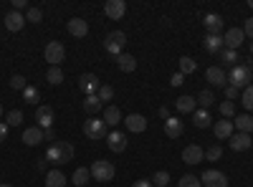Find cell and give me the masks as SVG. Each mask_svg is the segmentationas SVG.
<instances>
[{
  "mask_svg": "<svg viewBox=\"0 0 253 187\" xmlns=\"http://www.w3.org/2000/svg\"><path fill=\"white\" fill-rule=\"evenodd\" d=\"M74 154H76V152H74V144H71V142H53L51 147L46 150V162L61 167V164L71 162Z\"/></svg>",
  "mask_w": 253,
  "mask_h": 187,
  "instance_id": "6da1fadb",
  "label": "cell"
},
{
  "mask_svg": "<svg viewBox=\"0 0 253 187\" xmlns=\"http://www.w3.org/2000/svg\"><path fill=\"white\" fill-rule=\"evenodd\" d=\"M251 78H253V71H251V66H243V64H238V66H233L228 71V84L241 89V91L246 86H251Z\"/></svg>",
  "mask_w": 253,
  "mask_h": 187,
  "instance_id": "7a4b0ae2",
  "label": "cell"
},
{
  "mask_svg": "<svg viewBox=\"0 0 253 187\" xmlns=\"http://www.w3.org/2000/svg\"><path fill=\"white\" fill-rule=\"evenodd\" d=\"M126 48V33L124 31H112L107 33V38H104V51H107L109 56H122Z\"/></svg>",
  "mask_w": 253,
  "mask_h": 187,
  "instance_id": "3957f363",
  "label": "cell"
},
{
  "mask_svg": "<svg viewBox=\"0 0 253 187\" xmlns=\"http://www.w3.org/2000/svg\"><path fill=\"white\" fill-rule=\"evenodd\" d=\"M89 172H91V177L96 180V182H112L114 180V175H117V170H114V164L112 162H107V159H96L91 167H89Z\"/></svg>",
  "mask_w": 253,
  "mask_h": 187,
  "instance_id": "277c9868",
  "label": "cell"
},
{
  "mask_svg": "<svg viewBox=\"0 0 253 187\" xmlns=\"http://www.w3.org/2000/svg\"><path fill=\"white\" fill-rule=\"evenodd\" d=\"M84 134H86L91 142H101V139H107V124H104V119H96V116H91V119H86L84 121Z\"/></svg>",
  "mask_w": 253,
  "mask_h": 187,
  "instance_id": "5b68a950",
  "label": "cell"
},
{
  "mask_svg": "<svg viewBox=\"0 0 253 187\" xmlns=\"http://www.w3.org/2000/svg\"><path fill=\"white\" fill-rule=\"evenodd\" d=\"M43 58L51 66H61V61H66V46H63L61 40H48L46 48H43Z\"/></svg>",
  "mask_w": 253,
  "mask_h": 187,
  "instance_id": "8992f818",
  "label": "cell"
},
{
  "mask_svg": "<svg viewBox=\"0 0 253 187\" xmlns=\"http://www.w3.org/2000/svg\"><path fill=\"white\" fill-rule=\"evenodd\" d=\"M79 89H81L84 96H96L99 89H101V81H99L96 74H81L79 76Z\"/></svg>",
  "mask_w": 253,
  "mask_h": 187,
  "instance_id": "52a82bcc",
  "label": "cell"
},
{
  "mask_svg": "<svg viewBox=\"0 0 253 187\" xmlns=\"http://www.w3.org/2000/svg\"><path fill=\"white\" fill-rule=\"evenodd\" d=\"M223 43H225V48H230V51H238V48L246 43L243 28H228V31L223 33Z\"/></svg>",
  "mask_w": 253,
  "mask_h": 187,
  "instance_id": "ba28073f",
  "label": "cell"
},
{
  "mask_svg": "<svg viewBox=\"0 0 253 187\" xmlns=\"http://www.w3.org/2000/svg\"><path fill=\"white\" fill-rule=\"evenodd\" d=\"M53 107H48V104H38V107H36V121H38V127L41 129H51L53 127Z\"/></svg>",
  "mask_w": 253,
  "mask_h": 187,
  "instance_id": "9c48e42d",
  "label": "cell"
},
{
  "mask_svg": "<svg viewBox=\"0 0 253 187\" xmlns=\"http://www.w3.org/2000/svg\"><path fill=\"white\" fill-rule=\"evenodd\" d=\"M203 26H205L208 33H213V36H223V33H225V20H223V15H218V13H208V15L203 18Z\"/></svg>",
  "mask_w": 253,
  "mask_h": 187,
  "instance_id": "30bf717a",
  "label": "cell"
},
{
  "mask_svg": "<svg viewBox=\"0 0 253 187\" xmlns=\"http://www.w3.org/2000/svg\"><path fill=\"white\" fill-rule=\"evenodd\" d=\"M200 182H203V187H228V177L220 170H205Z\"/></svg>",
  "mask_w": 253,
  "mask_h": 187,
  "instance_id": "8fae6325",
  "label": "cell"
},
{
  "mask_svg": "<svg viewBox=\"0 0 253 187\" xmlns=\"http://www.w3.org/2000/svg\"><path fill=\"white\" fill-rule=\"evenodd\" d=\"M205 159V150L200 147V144H187V147L182 150V162L185 164H200Z\"/></svg>",
  "mask_w": 253,
  "mask_h": 187,
  "instance_id": "7c38bea8",
  "label": "cell"
},
{
  "mask_svg": "<svg viewBox=\"0 0 253 187\" xmlns=\"http://www.w3.org/2000/svg\"><path fill=\"white\" fill-rule=\"evenodd\" d=\"M104 13H107L109 20H122L126 15V3H124V0H107Z\"/></svg>",
  "mask_w": 253,
  "mask_h": 187,
  "instance_id": "4fadbf2b",
  "label": "cell"
},
{
  "mask_svg": "<svg viewBox=\"0 0 253 187\" xmlns=\"http://www.w3.org/2000/svg\"><path fill=\"white\" fill-rule=\"evenodd\" d=\"M205 81H210L213 86H228V74H225V69H220V66H208V71H205Z\"/></svg>",
  "mask_w": 253,
  "mask_h": 187,
  "instance_id": "5bb4252c",
  "label": "cell"
},
{
  "mask_svg": "<svg viewBox=\"0 0 253 187\" xmlns=\"http://www.w3.org/2000/svg\"><path fill=\"white\" fill-rule=\"evenodd\" d=\"M126 124V132H132V134H142L147 129V116L142 114H126V119H122Z\"/></svg>",
  "mask_w": 253,
  "mask_h": 187,
  "instance_id": "9a60e30c",
  "label": "cell"
},
{
  "mask_svg": "<svg viewBox=\"0 0 253 187\" xmlns=\"http://www.w3.org/2000/svg\"><path fill=\"white\" fill-rule=\"evenodd\" d=\"M251 144H253L251 134H243V132H236L233 137L228 139V147L233 152H246V150H251Z\"/></svg>",
  "mask_w": 253,
  "mask_h": 187,
  "instance_id": "2e32d148",
  "label": "cell"
},
{
  "mask_svg": "<svg viewBox=\"0 0 253 187\" xmlns=\"http://www.w3.org/2000/svg\"><path fill=\"white\" fill-rule=\"evenodd\" d=\"M107 147L114 152V154H122L126 150V134L124 132H109L107 134Z\"/></svg>",
  "mask_w": 253,
  "mask_h": 187,
  "instance_id": "e0dca14e",
  "label": "cell"
},
{
  "mask_svg": "<svg viewBox=\"0 0 253 187\" xmlns=\"http://www.w3.org/2000/svg\"><path fill=\"white\" fill-rule=\"evenodd\" d=\"M182 132H185V124H182V119H177V116L165 119V134L170 137V139H180V137H182Z\"/></svg>",
  "mask_w": 253,
  "mask_h": 187,
  "instance_id": "ac0fdd59",
  "label": "cell"
},
{
  "mask_svg": "<svg viewBox=\"0 0 253 187\" xmlns=\"http://www.w3.org/2000/svg\"><path fill=\"white\" fill-rule=\"evenodd\" d=\"M26 26V15L23 13H18V10H10V13H5V31H10V33H18L20 28Z\"/></svg>",
  "mask_w": 253,
  "mask_h": 187,
  "instance_id": "d6986e66",
  "label": "cell"
},
{
  "mask_svg": "<svg viewBox=\"0 0 253 187\" xmlns=\"http://www.w3.org/2000/svg\"><path fill=\"white\" fill-rule=\"evenodd\" d=\"M66 31L74 36V38H86V33H89V23L84 18H71L69 23H66Z\"/></svg>",
  "mask_w": 253,
  "mask_h": 187,
  "instance_id": "ffe728a7",
  "label": "cell"
},
{
  "mask_svg": "<svg viewBox=\"0 0 253 187\" xmlns=\"http://www.w3.org/2000/svg\"><path fill=\"white\" fill-rule=\"evenodd\" d=\"M213 132H215L218 139L225 142V139H230V137L236 134V127H233V121H230V119H220V121L213 124Z\"/></svg>",
  "mask_w": 253,
  "mask_h": 187,
  "instance_id": "44dd1931",
  "label": "cell"
},
{
  "mask_svg": "<svg viewBox=\"0 0 253 187\" xmlns=\"http://www.w3.org/2000/svg\"><path fill=\"white\" fill-rule=\"evenodd\" d=\"M203 48L208 51V53H220L223 48H225V43H223V36H213V33H205V38H203Z\"/></svg>",
  "mask_w": 253,
  "mask_h": 187,
  "instance_id": "7402d4cb",
  "label": "cell"
},
{
  "mask_svg": "<svg viewBox=\"0 0 253 187\" xmlns=\"http://www.w3.org/2000/svg\"><path fill=\"white\" fill-rule=\"evenodd\" d=\"M20 139H23L28 147H36V144L43 142V129H41L38 124H36V127H26V129H23V137H20Z\"/></svg>",
  "mask_w": 253,
  "mask_h": 187,
  "instance_id": "603a6c76",
  "label": "cell"
},
{
  "mask_svg": "<svg viewBox=\"0 0 253 187\" xmlns=\"http://www.w3.org/2000/svg\"><path fill=\"white\" fill-rule=\"evenodd\" d=\"M175 109H177L180 114H193V112L198 109V101H195V96H180V99L175 101Z\"/></svg>",
  "mask_w": 253,
  "mask_h": 187,
  "instance_id": "cb8c5ba5",
  "label": "cell"
},
{
  "mask_svg": "<svg viewBox=\"0 0 253 187\" xmlns=\"http://www.w3.org/2000/svg\"><path fill=\"white\" fill-rule=\"evenodd\" d=\"M117 66H119V71H124V74H132V71L137 69V58H134L132 53H122V56H117Z\"/></svg>",
  "mask_w": 253,
  "mask_h": 187,
  "instance_id": "d4e9b609",
  "label": "cell"
},
{
  "mask_svg": "<svg viewBox=\"0 0 253 187\" xmlns=\"http://www.w3.org/2000/svg\"><path fill=\"white\" fill-rule=\"evenodd\" d=\"M101 119H104V124H107V127H117V124H122V112H119V107H107Z\"/></svg>",
  "mask_w": 253,
  "mask_h": 187,
  "instance_id": "484cf974",
  "label": "cell"
},
{
  "mask_svg": "<svg viewBox=\"0 0 253 187\" xmlns=\"http://www.w3.org/2000/svg\"><path fill=\"white\" fill-rule=\"evenodd\" d=\"M218 58H220V69H225V66H238V51H230V48H223L220 53H218Z\"/></svg>",
  "mask_w": 253,
  "mask_h": 187,
  "instance_id": "4316f807",
  "label": "cell"
},
{
  "mask_svg": "<svg viewBox=\"0 0 253 187\" xmlns=\"http://www.w3.org/2000/svg\"><path fill=\"white\" fill-rule=\"evenodd\" d=\"M193 124L198 129H208L210 124H213V119H210V112H205V109H195L193 112Z\"/></svg>",
  "mask_w": 253,
  "mask_h": 187,
  "instance_id": "83f0119b",
  "label": "cell"
},
{
  "mask_svg": "<svg viewBox=\"0 0 253 187\" xmlns=\"http://www.w3.org/2000/svg\"><path fill=\"white\" fill-rule=\"evenodd\" d=\"M233 127H236L238 132H243V134H251V132H253V116H251V114L236 116V119H233Z\"/></svg>",
  "mask_w": 253,
  "mask_h": 187,
  "instance_id": "f1b7e54d",
  "label": "cell"
},
{
  "mask_svg": "<svg viewBox=\"0 0 253 187\" xmlns=\"http://www.w3.org/2000/svg\"><path fill=\"white\" fill-rule=\"evenodd\" d=\"M46 187H66V175H63L61 170L46 172Z\"/></svg>",
  "mask_w": 253,
  "mask_h": 187,
  "instance_id": "f546056e",
  "label": "cell"
},
{
  "mask_svg": "<svg viewBox=\"0 0 253 187\" xmlns=\"http://www.w3.org/2000/svg\"><path fill=\"white\" fill-rule=\"evenodd\" d=\"M104 109V104L99 101V96H84V112H86V114H99Z\"/></svg>",
  "mask_w": 253,
  "mask_h": 187,
  "instance_id": "4dcf8cb0",
  "label": "cell"
},
{
  "mask_svg": "<svg viewBox=\"0 0 253 187\" xmlns=\"http://www.w3.org/2000/svg\"><path fill=\"white\" fill-rule=\"evenodd\" d=\"M195 101H198V109H205V112H208L210 107H213L215 96H213V91H208V89H205V91H200V94H198V99H195Z\"/></svg>",
  "mask_w": 253,
  "mask_h": 187,
  "instance_id": "1f68e13d",
  "label": "cell"
},
{
  "mask_svg": "<svg viewBox=\"0 0 253 187\" xmlns=\"http://www.w3.org/2000/svg\"><path fill=\"white\" fill-rule=\"evenodd\" d=\"M91 180V172L86 170V167H76V172H74V177H71V182L76 185V187H84Z\"/></svg>",
  "mask_w": 253,
  "mask_h": 187,
  "instance_id": "d6a6232c",
  "label": "cell"
},
{
  "mask_svg": "<svg viewBox=\"0 0 253 187\" xmlns=\"http://www.w3.org/2000/svg\"><path fill=\"white\" fill-rule=\"evenodd\" d=\"M46 81L51 86H58L61 81H63V71H61V66H51L48 71H46Z\"/></svg>",
  "mask_w": 253,
  "mask_h": 187,
  "instance_id": "836d02e7",
  "label": "cell"
},
{
  "mask_svg": "<svg viewBox=\"0 0 253 187\" xmlns=\"http://www.w3.org/2000/svg\"><path fill=\"white\" fill-rule=\"evenodd\" d=\"M195 69H198V61H195V58H190V56H182V58H180V74H182V76L193 74Z\"/></svg>",
  "mask_w": 253,
  "mask_h": 187,
  "instance_id": "e575fe53",
  "label": "cell"
},
{
  "mask_svg": "<svg viewBox=\"0 0 253 187\" xmlns=\"http://www.w3.org/2000/svg\"><path fill=\"white\" fill-rule=\"evenodd\" d=\"M20 94H23V101H26V104H38V101H41V91H38L36 86H31V84L20 91Z\"/></svg>",
  "mask_w": 253,
  "mask_h": 187,
  "instance_id": "d590c367",
  "label": "cell"
},
{
  "mask_svg": "<svg viewBox=\"0 0 253 187\" xmlns=\"http://www.w3.org/2000/svg\"><path fill=\"white\" fill-rule=\"evenodd\" d=\"M5 124L13 129V127H20L23 124V112L20 109H13V112H8V116H5Z\"/></svg>",
  "mask_w": 253,
  "mask_h": 187,
  "instance_id": "8d00e7d4",
  "label": "cell"
},
{
  "mask_svg": "<svg viewBox=\"0 0 253 187\" xmlns=\"http://www.w3.org/2000/svg\"><path fill=\"white\" fill-rule=\"evenodd\" d=\"M241 104L246 107V112H253V84L241 91Z\"/></svg>",
  "mask_w": 253,
  "mask_h": 187,
  "instance_id": "74e56055",
  "label": "cell"
},
{
  "mask_svg": "<svg viewBox=\"0 0 253 187\" xmlns=\"http://www.w3.org/2000/svg\"><path fill=\"white\" fill-rule=\"evenodd\" d=\"M26 86H28V81H26V76H23V74H13V76H10V89L23 91Z\"/></svg>",
  "mask_w": 253,
  "mask_h": 187,
  "instance_id": "f35d334b",
  "label": "cell"
},
{
  "mask_svg": "<svg viewBox=\"0 0 253 187\" xmlns=\"http://www.w3.org/2000/svg\"><path fill=\"white\" fill-rule=\"evenodd\" d=\"M220 157H223V147H220V144H213V147L205 150V159L208 162H218Z\"/></svg>",
  "mask_w": 253,
  "mask_h": 187,
  "instance_id": "ab89813d",
  "label": "cell"
},
{
  "mask_svg": "<svg viewBox=\"0 0 253 187\" xmlns=\"http://www.w3.org/2000/svg\"><path fill=\"white\" fill-rule=\"evenodd\" d=\"M167 182H170V172H167V170L155 172V177H152V185L155 187H167Z\"/></svg>",
  "mask_w": 253,
  "mask_h": 187,
  "instance_id": "60d3db41",
  "label": "cell"
},
{
  "mask_svg": "<svg viewBox=\"0 0 253 187\" xmlns=\"http://www.w3.org/2000/svg\"><path fill=\"white\" fill-rule=\"evenodd\" d=\"M26 20L28 23H41V20H43V10L41 8H28L26 10Z\"/></svg>",
  "mask_w": 253,
  "mask_h": 187,
  "instance_id": "b9f144b4",
  "label": "cell"
},
{
  "mask_svg": "<svg viewBox=\"0 0 253 187\" xmlns=\"http://www.w3.org/2000/svg\"><path fill=\"white\" fill-rule=\"evenodd\" d=\"M96 96H99V101H101V104H104V101H112V99H114V89H112L109 84H101V89H99V94H96Z\"/></svg>",
  "mask_w": 253,
  "mask_h": 187,
  "instance_id": "7bdbcfd3",
  "label": "cell"
},
{
  "mask_svg": "<svg viewBox=\"0 0 253 187\" xmlns=\"http://www.w3.org/2000/svg\"><path fill=\"white\" fill-rule=\"evenodd\" d=\"M220 114H223V119H230V116H233V114H236V104L225 99V101L220 104Z\"/></svg>",
  "mask_w": 253,
  "mask_h": 187,
  "instance_id": "ee69618b",
  "label": "cell"
},
{
  "mask_svg": "<svg viewBox=\"0 0 253 187\" xmlns=\"http://www.w3.org/2000/svg\"><path fill=\"white\" fill-rule=\"evenodd\" d=\"M180 187H203V182H200V177H195V175H185V177L180 180Z\"/></svg>",
  "mask_w": 253,
  "mask_h": 187,
  "instance_id": "f6af8a7d",
  "label": "cell"
},
{
  "mask_svg": "<svg viewBox=\"0 0 253 187\" xmlns=\"http://www.w3.org/2000/svg\"><path fill=\"white\" fill-rule=\"evenodd\" d=\"M238 96H241V89L230 86V84L225 86V99H228V101H233V99H238Z\"/></svg>",
  "mask_w": 253,
  "mask_h": 187,
  "instance_id": "bcb514c9",
  "label": "cell"
},
{
  "mask_svg": "<svg viewBox=\"0 0 253 187\" xmlns=\"http://www.w3.org/2000/svg\"><path fill=\"white\" fill-rule=\"evenodd\" d=\"M8 134H10V127L5 121H0V144H3L5 139H8Z\"/></svg>",
  "mask_w": 253,
  "mask_h": 187,
  "instance_id": "7dc6e473",
  "label": "cell"
},
{
  "mask_svg": "<svg viewBox=\"0 0 253 187\" xmlns=\"http://www.w3.org/2000/svg\"><path fill=\"white\" fill-rule=\"evenodd\" d=\"M243 33H246V38H251V40H253V18H248V20H246Z\"/></svg>",
  "mask_w": 253,
  "mask_h": 187,
  "instance_id": "c3c4849f",
  "label": "cell"
},
{
  "mask_svg": "<svg viewBox=\"0 0 253 187\" xmlns=\"http://www.w3.org/2000/svg\"><path fill=\"white\" fill-rule=\"evenodd\" d=\"M170 84H172V86H182V84H185V76H182L180 71H177V74H172V78H170Z\"/></svg>",
  "mask_w": 253,
  "mask_h": 187,
  "instance_id": "681fc988",
  "label": "cell"
},
{
  "mask_svg": "<svg viewBox=\"0 0 253 187\" xmlns=\"http://www.w3.org/2000/svg\"><path fill=\"white\" fill-rule=\"evenodd\" d=\"M132 187H155V185H152V180H137Z\"/></svg>",
  "mask_w": 253,
  "mask_h": 187,
  "instance_id": "f907efd6",
  "label": "cell"
},
{
  "mask_svg": "<svg viewBox=\"0 0 253 187\" xmlns=\"http://www.w3.org/2000/svg\"><path fill=\"white\" fill-rule=\"evenodd\" d=\"M46 164H48V162H46V157H41V159L36 162V167H38V170H46Z\"/></svg>",
  "mask_w": 253,
  "mask_h": 187,
  "instance_id": "816d5d0a",
  "label": "cell"
},
{
  "mask_svg": "<svg viewBox=\"0 0 253 187\" xmlns=\"http://www.w3.org/2000/svg\"><path fill=\"white\" fill-rule=\"evenodd\" d=\"M162 119H170V112H167V107H160V112H157Z\"/></svg>",
  "mask_w": 253,
  "mask_h": 187,
  "instance_id": "f5cc1de1",
  "label": "cell"
},
{
  "mask_svg": "<svg viewBox=\"0 0 253 187\" xmlns=\"http://www.w3.org/2000/svg\"><path fill=\"white\" fill-rule=\"evenodd\" d=\"M51 139H53V129H46L43 132V142H51Z\"/></svg>",
  "mask_w": 253,
  "mask_h": 187,
  "instance_id": "db71d44e",
  "label": "cell"
},
{
  "mask_svg": "<svg viewBox=\"0 0 253 187\" xmlns=\"http://www.w3.org/2000/svg\"><path fill=\"white\" fill-rule=\"evenodd\" d=\"M0 119H3V104H0Z\"/></svg>",
  "mask_w": 253,
  "mask_h": 187,
  "instance_id": "11a10c76",
  "label": "cell"
},
{
  "mask_svg": "<svg viewBox=\"0 0 253 187\" xmlns=\"http://www.w3.org/2000/svg\"><path fill=\"white\" fill-rule=\"evenodd\" d=\"M248 8H251V10H253V0H248Z\"/></svg>",
  "mask_w": 253,
  "mask_h": 187,
  "instance_id": "9f6ffc18",
  "label": "cell"
},
{
  "mask_svg": "<svg viewBox=\"0 0 253 187\" xmlns=\"http://www.w3.org/2000/svg\"><path fill=\"white\" fill-rule=\"evenodd\" d=\"M0 187H13V185H5V182H0Z\"/></svg>",
  "mask_w": 253,
  "mask_h": 187,
  "instance_id": "6f0895ef",
  "label": "cell"
},
{
  "mask_svg": "<svg viewBox=\"0 0 253 187\" xmlns=\"http://www.w3.org/2000/svg\"><path fill=\"white\" fill-rule=\"evenodd\" d=\"M248 48H251V53H253V40H251V43H248Z\"/></svg>",
  "mask_w": 253,
  "mask_h": 187,
  "instance_id": "680465c9",
  "label": "cell"
},
{
  "mask_svg": "<svg viewBox=\"0 0 253 187\" xmlns=\"http://www.w3.org/2000/svg\"><path fill=\"white\" fill-rule=\"evenodd\" d=\"M251 71H253V69H251Z\"/></svg>",
  "mask_w": 253,
  "mask_h": 187,
  "instance_id": "91938a15",
  "label": "cell"
}]
</instances>
